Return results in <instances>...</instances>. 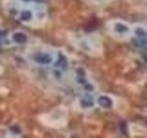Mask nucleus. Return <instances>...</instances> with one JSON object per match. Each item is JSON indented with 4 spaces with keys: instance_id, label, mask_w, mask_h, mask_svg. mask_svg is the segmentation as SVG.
Returning a JSON list of instances; mask_svg holds the SVG:
<instances>
[{
    "instance_id": "2",
    "label": "nucleus",
    "mask_w": 147,
    "mask_h": 138,
    "mask_svg": "<svg viewBox=\"0 0 147 138\" xmlns=\"http://www.w3.org/2000/svg\"><path fill=\"white\" fill-rule=\"evenodd\" d=\"M18 36H20V38H18V37L15 36V39L17 41H18V43H23V41H26V38H25V36L24 35H22V34H18Z\"/></svg>"
},
{
    "instance_id": "1",
    "label": "nucleus",
    "mask_w": 147,
    "mask_h": 138,
    "mask_svg": "<svg viewBox=\"0 0 147 138\" xmlns=\"http://www.w3.org/2000/svg\"><path fill=\"white\" fill-rule=\"evenodd\" d=\"M99 103L102 106H104V107H109L111 105V100L109 98H107V97H102L99 99Z\"/></svg>"
}]
</instances>
